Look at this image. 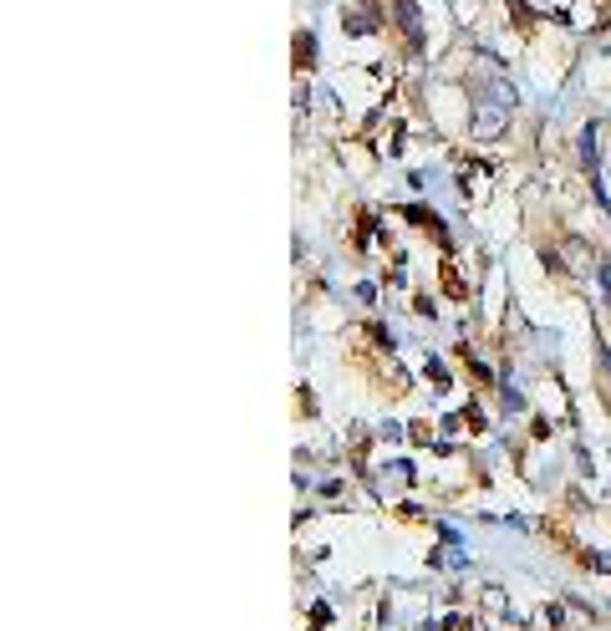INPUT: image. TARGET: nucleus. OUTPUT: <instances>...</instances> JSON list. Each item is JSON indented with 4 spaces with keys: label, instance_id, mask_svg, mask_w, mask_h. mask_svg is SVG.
I'll return each instance as SVG.
<instances>
[{
    "label": "nucleus",
    "instance_id": "1",
    "mask_svg": "<svg viewBox=\"0 0 611 631\" xmlns=\"http://www.w3.org/2000/svg\"><path fill=\"white\" fill-rule=\"evenodd\" d=\"M505 123H510V107L494 102V97H479V107H474V138L494 143L499 133H505Z\"/></svg>",
    "mask_w": 611,
    "mask_h": 631
},
{
    "label": "nucleus",
    "instance_id": "2",
    "mask_svg": "<svg viewBox=\"0 0 611 631\" xmlns=\"http://www.w3.org/2000/svg\"><path fill=\"white\" fill-rule=\"evenodd\" d=\"M398 16H403V26H408L413 41H418V11H413V0H398Z\"/></svg>",
    "mask_w": 611,
    "mask_h": 631
}]
</instances>
